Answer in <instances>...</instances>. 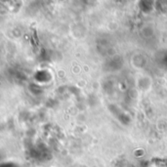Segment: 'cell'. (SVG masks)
I'll use <instances>...</instances> for the list:
<instances>
[{
  "mask_svg": "<svg viewBox=\"0 0 167 167\" xmlns=\"http://www.w3.org/2000/svg\"><path fill=\"white\" fill-rule=\"evenodd\" d=\"M32 41H33V45H35V46H39V39H38V36H37V33H36L35 30H33Z\"/></svg>",
  "mask_w": 167,
  "mask_h": 167,
  "instance_id": "obj_1",
  "label": "cell"
}]
</instances>
